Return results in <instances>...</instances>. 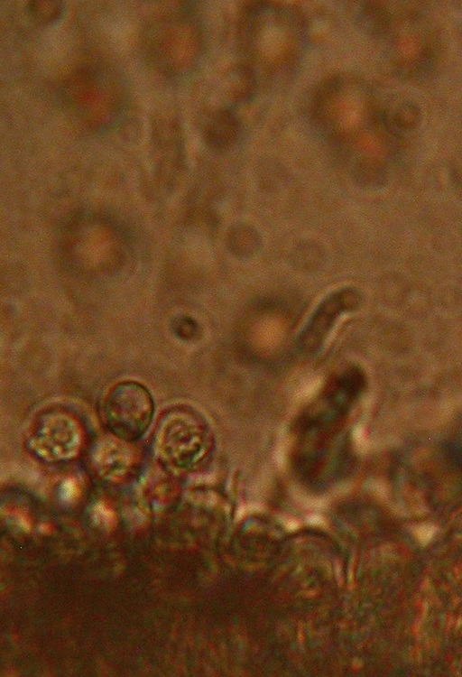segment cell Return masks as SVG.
Returning <instances> with one entry per match:
<instances>
[{
  "label": "cell",
  "mask_w": 462,
  "mask_h": 677,
  "mask_svg": "<svg viewBox=\"0 0 462 677\" xmlns=\"http://www.w3.org/2000/svg\"><path fill=\"white\" fill-rule=\"evenodd\" d=\"M365 386L362 371L345 367L331 376L294 426L292 454L303 468L325 467L350 454L345 429Z\"/></svg>",
  "instance_id": "7a4b0ae2"
},
{
  "label": "cell",
  "mask_w": 462,
  "mask_h": 677,
  "mask_svg": "<svg viewBox=\"0 0 462 677\" xmlns=\"http://www.w3.org/2000/svg\"><path fill=\"white\" fill-rule=\"evenodd\" d=\"M146 35L152 62L171 75L189 72L201 56L203 29L190 7L161 16L151 23Z\"/></svg>",
  "instance_id": "3957f363"
},
{
  "label": "cell",
  "mask_w": 462,
  "mask_h": 677,
  "mask_svg": "<svg viewBox=\"0 0 462 677\" xmlns=\"http://www.w3.org/2000/svg\"><path fill=\"white\" fill-rule=\"evenodd\" d=\"M34 2V5H31L29 10L34 15V17L41 22L49 23L50 21L55 20L59 14H61L62 7L60 6L59 3H48V2Z\"/></svg>",
  "instance_id": "ba28073f"
},
{
  "label": "cell",
  "mask_w": 462,
  "mask_h": 677,
  "mask_svg": "<svg viewBox=\"0 0 462 677\" xmlns=\"http://www.w3.org/2000/svg\"><path fill=\"white\" fill-rule=\"evenodd\" d=\"M99 415L105 427L125 442L139 440L149 429L154 414L150 391L135 381L120 382L102 396Z\"/></svg>",
  "instance_id": "5b68a950"
},
{
  "label": "cell",
  "mask_w": 462,
  "mask_h": 677,
  "mask_svg": "<svg viewBox=\"0 0 462 677\" xmlns=\"http://www.w3.org/2000/svg\"><path fill=\"white\" fill-rule=\"evenodd\" d=\"M213 436L206 420L188 407H175L165 413L153 436L154 453L163 462L190 467L211 453Z\"/></svg>",
  "instance_id": "277c9868"
},
{
  "label": "cell",
  "mask_w": 462,
  "mask_h": 677,
  "mask_svg": "<svg viewBox=\"0 0 462 677\" xmlns=\"http://www.w3.org/2000/svg\"><path fill=\"white\" fill-rule=\"evenodd\" d=\"M360 294L352 288H342L326 296L314 310L296 341V352L301 357L319 350L338 319L355 309Z\"/></svg>",
  "instance_id": "52a82bcc"
},
{
  "label": "cell",
  "mask_w": 462,
  "mask_h": 677,
  "mask_svg": "<svg viewBox=\"0 0 462 677\" xmlns=\"http://www.w3.org/2000/svg\"><path fill=\"white\" fill-rule=\"evenodd\" d=\"M308 41V23L299 8L274 1L246 3L236 28L245 82L252 88L282 79L300 62Z\"/></svg>",
  "instance_id": "6da1fadb"
},
{
  "label": "cell",
  "mask_w": 462,
  "mask_h": 677,
  "mask_svg": "<svg viewBox=\"0 0 462 677\" xmlns=\"http://www.w3.org/2000/svg\"><path fill=\"white\" fill-rule=\"evenodd\" d=\"M78 422L62 412H49L36 421L27 438L28 449L47 460H65L78 453L81 444Z\"/></svg>",
  "instance_id": "8992f818"
}]
</instances>
